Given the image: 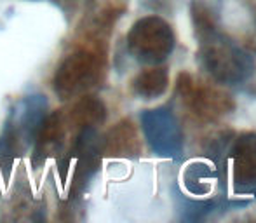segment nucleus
<instances>
[{
  "label": "nucleus",
  "instance_id": "nucleus-5",
  "mask_svg": "<svg viewBox=\"0 0 256 223\" xmlns=\"http://www.w3.org/2000/svg\"><path fill=\"white\" fill-rule=\"evenodd\" d=\"M92 70L88 63L86 54H77L68 58V61L60 68V74L56 75V91L61 94H74L78 89L89 86V78Z\"/></svg>",
  "mask_w": 256,
  "mask_h": 223
},
{
  "label": "nucleus",
  "instance_id": "nucleus-1",
  "mask_svg": "<svg viewBox=\"0 0 256 223\" xmlns=\"http://www.w3.org/2000/svg\"><path fill=\"white\" fill-rule=\"evenodd\" d=\"M46 110L48 100L40 94L26 96L23 102L18 103L0 138V148L4 152H14L18 145H32L42 128Z\"/></svg>",
  "mask_w": 256,
  "mask_h": 223
},
{
  "label": "nucleus",
  "instance_id": "nucleus-4",
  "mask_svg": "<svg viewBox=\"0 0 256 223\" xmlns=\"http://www.w3.org/2000/svg\"><path fill=\"white\" fill-rule=\"evenodd\" d=\"M204 61L208 70L216 78H223V80H240L248 77V74L251 72V61L248 54L223 42L211 46L204 52Z\"/></svg>",
  "mask_w": 256,
  "mask_h": 223
},
{
  "label": "nucleus",
  "instance_id": "nucleus-2",
  "mask_svg": "<svg viewBox=\"0 0 256 223\" xmlns=\"http://www.w3.org/2000/svg\"><path fill=\"white\" fill-rule=\"evenodd\" d=\"M131 52L142 61L164 60L172 48V37L168 24L157 18H146L134 24L129 35Z\"/></svg>",
  "mask_w": 256,
  "mask_h": 223
},
{
  "label": "nucleus",
  "instance_id": "nucleus-3",
  "mask_svg": "<svg viewBox=\"0 0 256 223\" xmlns=\"http://www.w3.org/2000/svg\"><path fill=\"white\" fill-rule=\"evenodd\" d=\"M142 126L150 146L158 156H178L183 138L176 117L168 108L148 110L142 115Z\"/></svg>",
  "mask_w": 256,
  "mask_h": 223
},
{
  "label": "nucleus",
  "instance_id": "nucleus-6",
  "mask_svg": "<svg viewBox=\"0 0 256 223\" xmlns=\"http://www.w3.org/2000/svg\"><path fill=\"white\" fill-rule=\"evenodd\" d=\"M164 82H166V78L162 77L160 72H157V74H155V72H150V74H145L143 77L138 78L136 88H138V91L143 92V94L152 96L164 89Z\"/></svg>",
  "mask_w": 256,
  "mask_h": 223
}]
</instances>
